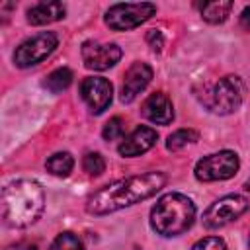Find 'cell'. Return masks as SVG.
Returning <instances> with one entry per match:
<instances>
[{
	"mask_svg": "<svg viewBox=\"0 0 250 250\" xmlns=\"http://www.w3.org/2000/svg\"><path fill=\"white\" fill-rule=\"evenodd\" d=\"M82 168L90 176H100L105 170V160H104V156L100 152H88L82 158Z\"/></svg>",
	"mask_w": 250,
	"mask_h": 250,
	"instance_id": "cell-20",
	"label": "cell"
},
{
	"mask_svg": "<svg viewBox=\"0 0 250 250\" xmlns=\"http://www.w3.org/2000/svg\"><path fill=\"white\" fill-rule=\"evenodd\" d=\"M250 203L246 197L242 195H225L221 199H217L215 203H211L205 213H203V225L207 229H221L232 221H236L240 215H244L248 211Z\"/></svg>",
	"mask_w": 250,
	"mask_h": 250,
	"instance_id": "cell-8",
	"label": "cell"
},
{
	"mask_svg": "<svg viewBox=\"0 0 250 250\" xmlns=\"http://www.w3.org/2000/svg\"><path fill=\"white\" fill-rule=\"evenodd\" d=\"M248 244H250V240H248Z\"/></svg>",
	"mask_w": 250,
	"mask_h": 250,
	"instance_id": "cell-27",
	"label": "cell"
},
{
	"mask_svg": "<svg viewBox=\"0 0 250 250\" xmlns=\"http://www.w3.org/2000/svg\"><path fill=\"white\" fill-rule=\"evenodd\" d=\"M238 156L232 150H221L213 152L209 156H203L195 164V178L199 182H219V180H229L238 172Z\"/></svg>",
	"mask_w": 250,
	"mask_h": 250,
	"instance_id": "cell-6",
	"label": "cell"
},
{
	"mask_svg": "<svg viewBox=\"0 0 250 250\" xmlns=\"http://www.w3.org/2000/svg\"><path fill=\"white\" fill-rule=\"evenodd\" d=\"M166 184V176L162 172H146L139 176H129L119 182H113L102 189H98L86 203V211L90 215H107L119 211L123 207L135 205L152 197Z\"/></svg>",
	"mask_w": 250,
	"mask_h": 250,
	"instance_id": "cell-1",
	"label": "cell"
},
{
	"mask_svg": "<svg viewBox=\"0 0 250 250\" xmlns=\"http://www.w3.org/2000/svg\"><path fill=\"white\" fill-rule=\"evenodd\" d=\"M232 10L230 0H219V2H205L201 6V16L209 23H223Z\"/></svg>",
	"mask_w": 250,
	"mask_h": 250,
	"instance_id": "cell-15",
	"label": "cell"
},
{
	"mask_svg": "<svg viewBox=\"0 0 250 250\" xmlns=\"http://www.w3.org/2000/svg\"><path fill=\"white\" fill-rule=\"evenodd\" d=\"M80 96L86 102L88 109L98 115L102 111H105L111 104V96H113V88L111 82L102 78V76H90L84 78L80 84Z\"/></svg>",
	"mask_w": 250,
	"mask_h": 250,
	"instance_id": "cell-9",
	"label": "cell"
},
{
	"mask_svg": "<svg viewBox=\"0 0 250 250\" xmlns=\"http://www.w3.org/2000/svg\"><path fill=\"white\" fill-rule=\"evenodd\" d=\"M197 139H199L197 131H193V129H178V131H174V133L168 137V141H166V148L172 150V152H176V150L184 148L186 145L195 143Z\"/></svg>",
	"mask_w": 250,
	"mask_h": 250,
	"instance_id": "cell-18",
	"label": "cell"
},
{
	"mask_svg": "<svg viewBox=\"0 0 250 250\" xmlns=\"http://www.w3.org/2000/svg\"><path fill=\"white\" fill-rule=\"evenodd\" d=\"M45 209L43 188L35 180H16L2 191V219L8 227L33 225Z\"/></svg>",
	"mask_w": 250,
	"mask_h": 250,
	"instance_id": "cell-2",
	"label": "cell"
},
{
	"mask_svg": "<svg viewBox=\"0 0 250 250\" xmlns=\"http://www.w3.org/2000/svg\"><path fill=\"white\" fill-rule=\"evenodd\" d=\"M143 115L150 121V123H156V125H168L172 119H174V107H172V102L166 94L162 92H154L150 94L145 102H143V107H141Z\"/></svg>",
	"mask_w": 250,
	"mask_h": 250,
	"instance_id": "cell-13",
	"label": "cell"
},
{
	"mask_svg": "<svg viewBox=\"0 0 250 250\" xmlns=\"http://www.w3.org/2000/svg\"><path fill=\"white\" fill-rule=\"evenodd\" d=\"M146 43L150 45L152 51L160 53L162 47H164V35H162V31L160 29H148L146 31Z\"/></svg>",
	"mask_w": 250,
	"mask_h": 250,
	"instance_id": "cell-23",
	"label": "cell"
},
{
	"mask_svg": "<svg viewBox=\"0 0 250 250\" xmlns=\"http://www.w3.org/2000/svg\"><path fill=\"white\" fill-rule=\"evenodd\" d=\"M195 219V205L184 193H166L150 209V227L162 236L184 234Z\"/></svg>",
	"mask_w": 250,
	"mask_h": 250,
	"instance_id": "cell-3",
	"label": "cell"
},
{
	"mask_svg": "<svg viewBox=\"0 0 250 250\" xmlns=\"http://www.w3.org/2000/svg\"><path fill=\"white\" fill-rule=\"evenodd\" d=\"M70 84H72V72H70L68 68H64V66L53 70V72L47 76V80H45V88H47L49 92H53V94H59V92L66 90Z\"/></svg>",
	"mask_w": 250,
	"mask_h": 250,
	"instance_id": "cell-17",
	"label": "cell"
},
{
	"mask_svg": "<svg viewBox=\"0 0 250 250\" xmlns=\"http://www.w3.org/2000/svg\"><path fill=\"white\" fill-rule=\"evenodd\" d=\"M244 98V84L238 76H223L209 92L207 107L219 115L234 113Z\"/></svg>",
	"mask_w": 250,
	"mask_h": 250,
	"instance_id": "cell-4",
	"label": "cell"
},
{
	"mask_svg": "<svg viewBox=\"0 0 250 250\" xmlns=\"http://www.w3.org/2000/svg\"><path fill=\"white\" fill-rule=\"evenodd\" d=\"M156 12V6L150 2H127V4H113L105 12V23L107 27L115 31H127L141 23H145L148 18H152Z\"/></svg>",
	"mask_w": 250,
	"mask_h": 250,
	"instance_id": "cell-5",
	"label": "cell"
},
{
	"mask_svg": "<svg viewBox=\"0 0 250 250\" xmlns=\"http://www.w3.org/2000/svg\"><path fill=\"white\" fill-rule=\"evenodd\" d=\"M152 80V68L146 62H133L123 78V86H121V102L123 104H131Z\"/></svg>",
	"mask_w": 250,
	"mask_h": 250,
	"instance_id": "cell-11",
	"label": "cell"
},
{
	"mask_svg": "<svg viewBox=\"0 0 250 250\" xmlns=\"http://www.w3.org/2000/svg\"><path fill=\"white\" fill-rule=\"evenodd\" d=\"M64 12H66V8L62 2H57V0L39 2L27 10V21L31 25H45V23H51V21L64 18Z\"/></svg>",
	"mask_w": 250,
	"mask_h": 250,
	"instance_id": "cell-14",
	"label": "cell"
},
{
	"mask_svg": "<svg viewBox=\"0 0 250 250\" xmlns=\"http://www.w3.org/2000/svg\"><path fill=\"white\" fill-rule=\"evenodd\" d=\"M47 170L53 174V176H59V178H64L72 172L74 168V158L70 152H55L47 158Z\"/></svg>",
	"mask_w": 250,
	"mask_h": 250,
	"instance_id": "cell-16",
	"label": "cell"
},
{
	"mask_svg": "<svg viewBox=\"0 0 250 250\" xmlns=\"http://www.w3.org/2000/svg\"><path fill=\"white\" fill-rule=\"evenodd\" d=\"M59 45V37L53 31H41L29 39H25L23 43H20V47L14 51V62L20 68H27L33 66L41 61H45Z\"/></svg>",
	"mask_w": 250,
	"mask_h": 250,
	"instance_id": "cell-7",
	"label": "cell"
},
{
	"mask_svg": "<svg viewBox=\"0 0 250 250\" xmlns=\"http://www.w3.org/2000/svg\"><path fill=\"white\" fill-rule=\"evenodd\" d=\"M244 188H246V189L250 191V180H246V184H244Z\"/></svg>",
	"mask_w": 250,
	"mask_h": 250,
	"instance_id": "cell-26",
	"label": "cell"
},
{
	"mask_svg": "<svg viewBox=\"0 0 250 250\" xmlns=\"http://www.w3.org/2000/svg\"><path fill=\"white\" fill-rule=\"evenodd\" d=\"M121 59V49L115 43H94L86 41L82 45V61L90 70H107Z\"/></svg>",
	"mask_w": 250,
	"mask_h": 250,
	"instance_id": "cell-10",
	"label": "cell"
},
{
	"mask_svg": "<svg viewBox=\"0 0 250 250\" xmlns=\"http://www.w3.org/2000/svg\"><path fill=\"white\" fill-rule=\"evenodd\" d=\"M6 250H37L35 244H29V242H16V244H10Z\"/></svg>",
	"mask_w": 250,
	"mask_h": 250,
	"instance_id": "cell-24",
	"label": "cell"
},
{
	"mask_svg": "<svg viewBox=\"0 0 250 250\" xmlns=\"http://www.w3.org/2000/svg\"><path fill=\"white\" fill-rule=\"evenodd\" d=\"M191 250H229L225 240L219 238V236H207V238H201L193 244Z\"/></svg>",
	"mask_w": 250,
	"mask_h": 250,
	"instance_id": "cell-22",
	"label": "cell"
},
{
	"mask_svg": "<svg viewBox=\"0 0 250 250\" xmlns=\"http://www.w3.org/2000/svg\"><path fill=\"white\" fill-rule=\"evenodd\" d=\"M240 23H242L244 29H250V6H246V8L242 10V14H240Z\"/></svg>",
	"mask_w": 250,
	"mask_h": 250,
	"instance_id": "cell-25",
	"label": "cell"
},
{
	"mask_svg": "<svg viewBox=\"0 0 250 250\" xmlns=\"http://www.w3.org/2000/svg\"><path fill=\"white\" fill-rule=\"evenodd\" d=\"M49 250H84V244L74 232H61L51 242Z\"/></svg>",
	"mask_w": 250,
	"mask_h": 250,
	"instance_id": "cell-19",
	"label": "cell"
},
{
	"mask_svg": "<svg viewBox=\"0 0 250 250\" xmlns=\"http://www.w3.org/2000/svg\"><path fill=\"white\" fill-rule=\"evenodd\" d=\"M123 135V121L121 117H111L105 125H104V131H102V137L105 141H115Z\"/></svg>",
	"mask_w": 250,
	"mask_h": 250,
	"instance_id": "cell-21",
	"label": "cell"
},
{
	"mask_svg": "<svg viewBox=\"0 0 250 250\" xmlns=\"http://www.w3.org/2000/svg\"><path fill=\"white\" fill-rule=\"evenodd\" d=\"M158 133L152 127L146 125H139L137 129H133L117 146V152L121 156H139L146 150H150L156 145Z\"/></svg>",
	"mask_w": 250,
	"mask_h": 250,
	"instance_id": "cell-12",
	"label": "cell"
}]
</instances>
